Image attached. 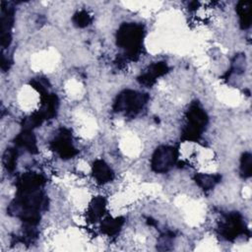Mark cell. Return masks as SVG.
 <instances>
[{"label":"cell","mask_w":252,"mask_h":252,"mask_svg":"<svg viewBox=\"0 0 252 252\" xmlns=\"http://www.w3.org/2000/svg\"><path fill=\"white\" fill-rule=\"evenodd\" d=\"M143 27L137 24H124L117 32V44L125 49V55L131 60H136L141 52Z\"/></svg>","instance_id":"obj_1"},{"label":"cell","mask_w":252,"mask_h":252,"mask_svg":"<svg viewBox=\"0 0 252 252\" xmlns=\"http://www.w3.org/2000/svg\"><path fill=\"white\" fill-rule=\"evenodd\" d=\"M147 100L148 95L146 94L127 90L117 96L113 108L117 112H125L127 115L133 116L143 108Z\"/></svg>","instance_id":"obj_2"},{"label":"cell","mask_w":252,"mask_h":252,"mask_svg":"<svg viewBox=\"0 0 252 252\" xmlns=\"http://www.w3.org/2000/svg\"><path fill=\"white\" fill-rule=\"evenodd\" d=\"M187 120L188 123L183 130L182 139L186 141H197L207 124V114L198 104H193L187 111Z\"/></svg>","instance_id":"obj_3"},{"label":"cell","mask_w":252,"mask_h":252,"mask_svg":"<svg viewBox=\"0 0 252 252\" xmlns=\"http://www.w3.org/2000/svg\"><path fill=\"white\" fill-rule=\"evenodd\" d=\"M177 150L171 146H161L156 150L152 158V168L156 172H165L176 162Z\"/></svg>","instance_id":"obj_4"},{"label":"cell","mask_w":252,"mask_h":252,"mask_svg":"<svg viewBox=\"0 0 252 252\" xmlns=\"http://www.w3.org/2000/svg\"><path fill=\"white\" fill-rule=\"evenodd\" d=\"M51 148L62 158H69L76 155L77 151L72 145L71 134L67 130H61L51 143Z\"/></svg>","instance_id":"obj_5"},{"label":"cell","mask_w":252,"mask_h":252,"mask_svg":"<svg viewBox=\"0 0 252 252\" xmlns=\"http://www.w3.org/2000/svg\"><path fill=\"white\" fill-rule=\"evenodd\" d=\"M243 229L244 228L241 218L237 214H231L227 216L220 226V234L228 240H232L237 237L241 232H243Z\"/></svg>","instance_id":"obj_6"},{"label":"cell","mask_w":252,"mask_h":252,"mask_svg":"<svg viewBox=\"0 0 252 252\" xmlns=\"http://www.w3.org/2000/svg\"><path fill=\"white\" fill-rule=\"evenodd\" d=\"M14 10L12 8H6L4 2L2 3V14H1V44L3 48L9 46L11 42L10 31L13 26Z\"/></svg>","instance_id":"obj_7"},{"label":"cell","mask_w":252,"mask_h":252,"mask_svg":"<svg viewBox=\"0 0 252 252\" xmlns=\"http://www.w3.org/2000/svg\"><path fill=\"white\" fill-rule=\"evenodd\" d=\"M168 70L167 65L164 62H158L152 64L146 73H144L141 77H139V81L142 85L150 87L155 84L156 79L164 75Z\"/></svg>","instance_id":"obj_8"},{"label":"cell","mask_w":252,"mask_h":252,"mask_svg":"<svg viewBox=\"0 0 252 252\" xmlns=\"http://www.w3.org/2000/svg\"><path fill=\"white\" fill-rule=\"evenodd\" d=\"M93 173L95 180L100 184L109 182L113 178V172L110 167L100 159H97L94 162Z\"/></svg>","instance_id":"obj_9"},{"label":"cell","mask_w":252,"mask_h":252,"mask_svg":"<svg viewBox=\"0 0 252 252\" xmlns=\"http://www.w3.org/2000/svg\"><path fill=\"white\" fill-rule=\"evenodd\" d=\"M15 144L20 148L26 149L30 153H37L35 137L32 134V132L29 129H25L21 134H19L16 137Z\"/></svg>","instance_id":"obj_10"},{"label":"cell","mask_w":252,"mask_h":252,"mask_svg":"<svg viewBox=\"0 0 252 252\" xmlns=\"http://www.w3.org/2000/svg\"><path fill=\"white\" fill-rule=\"evenodd\" d=\"M105 210V201L101 197L94 198L92 203L89 206V209L87 211V219L91 222H95L98 220Z\"/></svg>","instance_id":"obj_11"},{"label":"cell","mask_w":252,"mask_h":252,"mask_svg":"<svg viewBox=\"0 0 252 252\" xmlns=\"http://www.w3.org/2000/svg\"><path fill=\"white\" fill-rule=\"evenodd\" d=\"M123 219L118 218V219H105L101 222V230L107 234V235H113L118 232L120 227L123 224Z\"/></svg>","instance_id":"obj_12"},{"label":"cell","mask_w":252,"mask_h":252,"mask_svg":"<svg viewBox=\"0 0 252 252\" xmlns=\"http://www.w3.org/2000/svg\"><path fill=\"white\" fill-rule=\"evenodd\" d=\"M196 182L199 184L200 187L203 189H211L215 186L216 183H218L220 179L219 175H210V174H197L195 176Z\"/></svg>","instance_id":"obj_13"},{"label":"cell","mask_w":252,"mask_h":252,"mask_svg":"<svg viewBox=\"0 0 252 252\" xmlns=\"http://www.w3.org/2000/svg\"><path fill=\"white\" fill-rule=\"evenodd\" d=\"M237 12L240 19V25L243 29L250 26V8L248 2H240L237 8Z\"/></svg>","instance_id":"obj_14"},{"label":"cell","mask_w":252,"mask_h":252,"mask_svg":"<svg viewBox=\"0 0 252 252\" xmlns=\"http://www.w3.org/2000/svg\"><path fill=\"white\" fill-rule=\"evenodd\" d=\"M3 163L7 170L13 171L15 169L17 163V150L13 148H9L6 150L3 156Z\"/></svg>","instance_id":"obj_15"},{"label":"cell","mask_w":252,"mask_h":252,"mask_svg":"<svg viewBox=\"0 0 252 252\" xmlns=\"http://www.w3.org/2000/svg\"><path fill=\"white\" fill-rule=\"evenodd\" d=\"M73 21L77 27L84 28L91 23L92 19H91V16L86 11H80L74 16Z\"/></svg>","instance_id":"obj_16"},{"label":"cell","mask_w":252,"mask_h":252,"mask_svg":"<svg viewBox=\"0 0 252 252\" xmlns=\"http://www.w3.org/2000/svg\"><path fill=\"white\" fill-rule=\"evenodd\" d=\"M241 172L245 177L251 175V155L244 154L241 158Z\"/></svg>","instance_id":"obj_17"}]
</instances>
